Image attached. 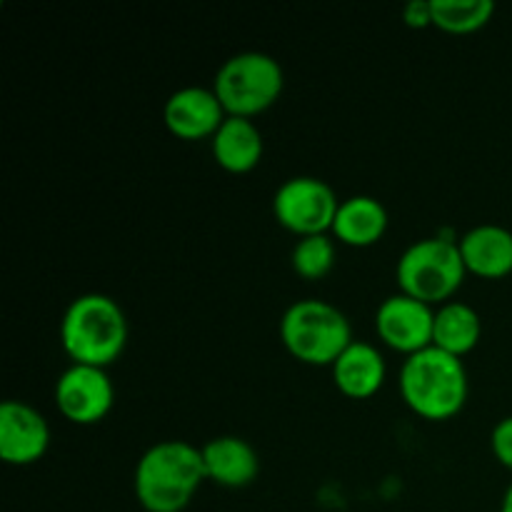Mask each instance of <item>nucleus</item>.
<instances>
[{
    "mask_svg": "<svg viewBox=\"0 0 512 512\" xmlns=\"http://www.w3.org/2000/svg\"><path fill=\"white\" fill-rule=\"evenodd\" d=\"M205 478L203 453L185 440H163L135 465L133 490L145 512H183Z\"/></svg>",
    "mask_w": 512,
    "mask_h": 512,
    "instance_id": "nucleus-1",
    "label": "nucleus"
},
{
    "mask_svg": "<svg viewBox=\"0 0 512 512\" xmlns=\"http://www.w3.org/2000/svg\"><path fill=\"white\" fill-rule=\"evenodd\" d=\"M60 345L73 365L108 368L128 345V320L110 295H78L60 320Z\"/></svg>",
    "mask_w": 512,
    "mask_h": 512,
    "instance_id": "nucleus-2",
    "label": "nucleus"
},
{
    "mask_svg": "<svg viewBox=\"0 0 512 512\" xmlns=\"http://www.w3.org/2000/svg\"><path fill=\"white\" fill-rule=\"evenodd\" d=\"M468 370L463 360L440 348L420 350L400 368V395L415 415L425 420H450L468 403Z\"/></svg>",
    "mask_w": 512,
    "mask_h": 512,
    "instance_id": "nucleus-3",
    "label": "nucleus"
},
{
    "mask_svg": "<svg viewBox=\"0 0 512 512\" xmlns=\"http://www.w3.org/2000/svg\"><path fill=\"white\" fill-rule=\"evenodd\" d=\"M280 340L298 363L333 368L335 360L353 343V328L340 308L320 298L288 305L280 318Z\"/></svg>",
    "mask_w": 512,
    "mask_h": 512,
    "instance_id": "nucleus-4",
    "label": "nucleus"
},
{
    "mask_svg": "<svg viewBox=\"0 0 512 512\" xmlns=\"http://www.w3.org/2000/svg\"><path fill=\"white\" fill-rule=\"evenodd\" d=\"M465 275L468 270H465L458 243L443 238V235L423 238L405 248L398 260V268H395L400 293L433 305V308L453 300L460 285L465 283Z\"/></svg>",
    "mask_w": 512,
    "mask_h": 512,
    "instance_id": "nucleus-5",
    "label": "nucleus"
},
{
    "mask_svg": "<svg viewBox=\"0 0 512 512\" xmlns=\"http://www.w3.org/2000/svg\"><path fill=\"white\" fill-rule=\"evenodd\" d=\"M283 85L285 75L280 63L260 50H245L228 58L213 80V90L225 113L250 120L278 103Z\"/></svg>",
    "mask_w": 512,
    "mask_h": 512,
    "instance_id": "nucleus-6",
    "label": "nucleus"
},
{
    "mask_svg": "<svg viewBox=\"0 0 512 512\" xmlns=\"http://www.w3.org/2000/svg\"><path fill=\"white\" fill-rule=\"evenodd\" d=\"M338 208L340 200L335 190L325 180L313 178V175H298V178L285 180L273 195L275 220L280 228L298 238L330 235Z\"/></svg>",
    "mask_w": 512,
    "mask_h": 512,
    "instance_id": "nucleus-7",
    "label": "nucleus"
},
{
    "mask_svg": "<svg viewBox=\"0 0 512 512\" xmlns=\"http://www.w3.org/2000/svg\"><path fill=\"white\" fill-rule=\"evenodd\" d=\"M115 390L105 368L70 365L55 383V405L73 425H98L113 410Z\"/></svg>",
    "mask_w": 512,
    "mask_h": 512,
    "instance_id": "nucleus-8",
    "label": "nucleus"
},
{
    "mask_svg": "<svg viewBox=\"0 0 512 512\" xmlns=\"http://www.w3.org/2000/svg\"><path fill=\"white\" fill-rule=\"evenodd\" d=\"M433 325V305L420 303L405 293L385 298L375 313V333L380 343L395 353H403L405 358L433 345Z\"/></svg>",
    "mask_w": 512,
    "mask_h": 512,
    "instance_id": "nucleus-9",
    "label": "nucleus"
},
{
    "mask_svg": "<svg viewBox=\"0 0 512 512\" xmlns=\"http://www.w3.org/2000/svg\"><path fill=\"white\" fill-rule=\"evenodd\" d=\"M50 425L40 410L23 400L0 405V458L8 465H33L48 453Z\"/></svg>",
    "mask_w": 512,
    "mask_h": 512,
    "instance_id": "nucleus-10",
    "label": "nucleus"
},
{
    "mask_svg": "<svg viewBox=\"0 0 512 512\" xmlns=\"http://www.w3.org/2000/svg\"><path fill=\"white\" fill-rule=\"evenodd\" d=\"M228 113L220 105L218 95L213 88H200V85H188L180 88L165 100L163 123L178 140H213L220 125L225 123Z\"/></svg>",
    "mask_w": 512,
    "mask_h": 512,
    "instance_id": "nucleus-11",
    "label": "nucleus"
},
{
    "mask_svg": "<svg viewBox=\"0 0 512 512\" xmlns=\"http://www.w3.org/2000/svg\"><path fill=\"white\" fill-rule=\"evenodd\" d=\"M205 478L220 488H248L260 473V458L248 440L238 435H218L200 448Z\"/></svg>",
    "mask_w": 512,
    "mask_h": 512,
    "instance_id": "nucleus-12",
    "label": "nucleus"
},
{
    "mask_svg": "<svg viewBox=\"0 0 512 512\" xmlns=\"http://www.w3.org/2000/svg\"><path fill=\"white\" fill-rule=\"evenodd\" d=\"M465 270L485 280H500L512 273V233L503 225L483 223L458 240Z\"/></svg>",
    "mask_w": 512,
    "mask_h": 512,
    "instance_id": "nucleus-13",
    "label": "nucleus"
},
{
    "mask_svg": "<svg viewBox=\"0 0 512 512\" xmlns=\"http://www.w3.org/2000/svg\"><path fill=\"white\" fill-rule=\"evenodd\" d=\"M330 370H333L335 388L350 400L373 398L383 388L388 375L383 353L363 340H353Z\"/></svg>",
    "mask_w": 512,
    "mask_h": 512,
    "instance_id": "nucleus-14",
    "label": "nucleus"
},
{
    "mask_svg": "<svg viewBox=\"0 0 512 512\" xmlns=\"http://www.w3.org/2000/svg\"><path fill=\"white\" fill-rule=\"evenodd\" d=\"M210 150H213V160L225 173L245 175L258 168L263 160V133L250 118L228 115L210 140Z\"/></svg>",
    "mask_w": 512,
    "mask_h": 512,
    "instance_id": "nucleus-15",
    "label": "nucleus"
},
{
    "mask_svg": "<svg viewBox=\"0 0 512 512\" xmlns=\"http://www.w3.org/2000/svg\"><path fill=\"white\" fill-rule=\"evenodd\" d=\"M388 223V210L378 198L353 195L340 200L330 235L348 248H370L383 240Z\"/></svg>",
    "mask_w": 512,
    "mask_h": 512,
    "instance_id": "nucleus-16",
    "label": "nucleus"
},
{
    "mask_svg": "<svg viewBox=\"0 0 512 512\" xmlns=\"http://www.w3.org/2000/svg\"><path fill=\"white\" fill-rule=\"evenodd\" d=\"M480 335H483V320L473 305L450 300V303L435 308L433 345L443 353L463 360L465 355L478 348Z\"/></svg>",
    "mask_w": 512,
    "mask_h": 512,
    "instance_id": "nucleus-17",
    "label": "nucleus"
},
{
    "mask_svg": "<svg viewBox=\"0 0 512 512\" xmlns=\"http://www.w3.org/2000/svg\"><path fill=\"white\" fill-rule=\"evenodd\" d=\"M493 13V0H433V28L450 35H470L485 28Z\"/></svg>",
    "mask_w": 512,
    "mask_h": 512,
    "instance_id": "nucleus-18",
    "label": "nucleus"
},
{
    "mask_svg": "<svg viewBox=\"0 0 512 512\" xmlns=\"http://www.w3.org/2000/svg\"><path fill=\"white\" fill-rule=\"evenodd\" d=\"M290 265L305 280H323L335 268V240L330 235H310L298 238Z\"/></svg>",
    "mask_w": 512,
    "mask_h": 512,
    "instance_id": "nucleus-19",
    "label": "nucleus"
},
{
    "mask_svg": "<svg viewBox=\"0 0 512 512\" xmlns=\"http://www.w3.org/2000/svg\"><path fill=\"white\" fill-rule=\"evenodd\" d=\"M490 448H493L495 460L503 468L512 470V415L495 425L493 433H490Z\"/></svg>",
    "mask_w": 512,
    "mask_h": 512,
    "instance_id": "nucleus-20",
    "label": "nucleus"
},
{
    "mask_svg": "<svg viewBox=\"0 0 512 512\" xmlns=\"http://www.w3.org/2000/svg\"><path fill=\"white\" fill-rule=\"evenodd\" d=\"M403 20L408 28L423 30L433 25V0H413L403 8Z\"/></svg>",
    "mask_w": 512,
    "mask_h": 512,
    "instance_id": "nucleus-21",
    "label": "nucleus"
},
{
    "mask_svg": "<svg viewBox=\"0 0 512 512\" xmlns=\"http://www.w3.org/2000/svg\"><path fill=\"white\" fill-rule=\"evenodd\" d=\"M500 512H512V483L508 485L503 495V503H500Z\"/></svg>",
    "mask_w": 512,
    "mask_h": 512,
    "instance_id": "nucleus-22",
    "label": "nucleus"
}]
</instances>
